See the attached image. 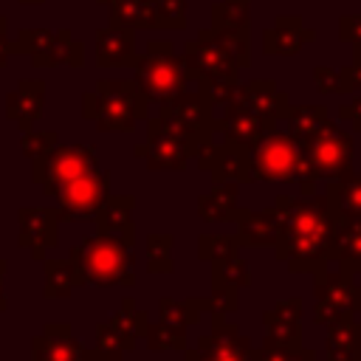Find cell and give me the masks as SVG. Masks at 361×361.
I'll return each instance as SVG.
<instances>
[{"mask_svg":"<svg viewBox=\"0 0 361 361\" xmlns=\"http://www.w3.org/2000/svg\"><path fill=\"white\" fill-rule=\"evenodd\" d=\"M355 361H361V324L355 327Z\"/></svg>","mask_w":361,"mask_h":361,"instance_id":"40","label":"cell"},{"mask_svg":"<svg viewBox=\"0 0 361 361\" xmlns=\"http://www.w3.org/2000/svg\"><path fill=\"white\" fill-rule=\"evenodd\" d=\"M313 322L327 327L338 319H355L361 313V285L350 271H316L313 276Z\"/></svg>","mask_w":361,"mask_h":361,"instance_id":"8","label":"cell"},{"mask_svg":"<svg viewBox=\"0 0 361 361\" xmlns=\"http://www.w3.org/2000/svg\"><path fill=\"white\" fill-rule=\"evenodd\" d=\"M341 118L344 121H350L353 124V130H361V96L358 99H353L350 104H341Z\"/></svg>","mask_w":361,"mask_h":361,"instance_id":"37","label":"cell"},{"mask_svg":"<svg viewBox=\"0 0 361 361\" xmlns=\"http://www.w3.org/2000/svg\"><path fill=\"white\" fill-rule=\"evenodd\" d=\"M99 223L102 231L130 237V197H110L99 209Z\"/></svg>","mask_w":361,"mask_h":361,"instance_id":"28","label":"cell"},{"mask_svg":"<svg viewBox=\"0 0 361 361\" xmlns=\"http://www.w3.org/2000/svg\"><path fill=\"white\" fill-rule=\"evenodd\" d=\"M73 271L79 282H96V285H124L133 279L130 268V237L102 231L90 240H85L73 251Z\"/></svg>","mask_w":361,"mask_h":361,"instance_id":"5","label":"cell"},{"mask_svg":"<svg viewBox=\"0 0 361 361\" xmlns=\"http://www.w3.org/2000/svg\"><path fill=\"white\" fill-rule=\"evenodd\" d=\"M99 6H107V8H116V6H124V3H130V0H96Z\"/></svg>","mask_w":361,"mask_h":361,"instance_id":"41","label":"cell"},{"mask_svg":"<svg viewBox=\"0 0 361 361\" xmlns=\"http://www.w3.org/2000/svg\"><path fill=\"white\" fill-rule=\"evenodd\" d=\"M336 262L341 271L361 274V217H338Z\"/></svg>","mask_w":361,"mask_h":361,"instance_id":"19","label":"cell"},{"mask_svg":"<svg viewBox=\"0 0 361 361\" xmlns=\"http://www.w3.org/2000/svg\"><path fill=\"white\" fill-rule=\"evenodd\" d=\"M11 54L31 56L34 68H56V65L82 68L85 65V45L73 39L68 28H59V31L20 28L17 37L11 39Z\"/></svg>","mask_w":361,"mask_h":361,"instance_id":"7","label":"cell"},{"mask_svg":"<svg viewBox=\"0 0 361 361\" xmlns=\"http://www.w3.org/2000/svg\"><path fill=\"white\" fill-rule=\"evenodd\" d=\"M3 271H6V262H0V310L6 307V299H3Z\"/></svg>","mask_w":361,"mask_h":361,"instance_id":"42","label":"cell"},{"mask_svg":"<svg viewBox=\"0 0 361 361\" xmlns=\"http://www.w3.org/2000/svg\"><path fill=\"white\" fill-rule=\"evenodd\" d=\"M305 39H310V31H302L299 17H279L276 25L262 34V51L265 54H296Z\"/></svg>","mask_w":361,"mask_h":361,"instance_id":"21","label":"cell"},{"mask_svg":"<svg viewBox=\"0 0 361 361\" xmlns=\"http://www.w3.org/2000/svg\"><path fill=\"white\" fill-rule=\"evenodd\" d=\"M243 104L254 113H259L262 118H268L271 124H276L279 118H285L288 113V96L276 90L274 82H251L243 85Z\"/></svg>","mask_w":361,"mask_h":361,"instance_id":"16","label":"cell"},{"mask_svg":"<svg viewBox=\"0 0 361 361\" xmlns=\"http://www.w3.org/2000/svg\"><path fill=\"white\" fill-rule=\"evenodd\" d=\"M23 6H39V3H45V0H20Z\"/></svg>","mask_w":361,"mask_h":361,"instance_id":"43","label":"cell"},{"mask_svg":"<svg viewBox=\"0 0 361 361\" xmlns=\"http://www.w3.org/2000/svg\"><path fill=\"white\" fill-rule=\"evenodd\" d=\"M56 147V133H25L23 135V149H25V155L34 161V158H42L48 149H54Z\"/></svg>","mask_w":361,"mask_h":361,"instance_id":"32","label":"cell"},{"mask_svg":"<svg viewBox=\"0 0 361 361\" xmlns=\"http://www.w3.org/2000/svg\"><path fill=\"white\" fill-rule=\"evenodd\" d=\"M85 361H116V355H113L110 350H104V347H102V350H96V353H87V355H85Z\"/></svg>","mask_w":361,"mask_h":361,"instance_id":"38","label":"cell"},{"mask_svg":"<svg viewBox=\"0 0 361 361\" xmlns=\"http://www.w3.org/2000/svg\"><path fill=\"white\" fill-rule=\"evenodd\" d=\"M155 28L183 31L186 28V0H149Z\"/></svg>","mask_w":361,"mask_h":361,"instance_id":"29","label":"cell"},{"mask_svg":"<svg viewBox=\"0 0 361 361\" xmlns=\"http://www.w3.org/2000/svg\"><path fill=\"white\" fill-rule=\"evenodd\" d=\"M110 23L124 25L130 31H149V28H155L152 6H149V0H130L124 6L110 8Z\"/></svg>","mask_w":361,"mask_h":361,"instance_id":"27","label":"cell"},{"mask_svg":"<svg viewBox=\"0 0 361 361\" xmlns=\"http://www.w3.org/2000/svg\"><path fill=\"white\" fill-rule=\"evenodd\" d=\"M288 118V127H290V135L296 141H305L307 135H313L316 130H322L330 118H327V110L324 107H316V104H305V107H288L285 113Z\"/></svg>","mask_w":361,"mask_h":361,"instance_id":"26","label":"cell"},{"mask_svg":"<svg viewBox=\"0 0 361 361\" xmlns=\"http://www.w3.org/2000/svg\"><path fill=\"white\" fill-rule=\"evenodd\" d=\"M248 180L299 183L302 195H316V175L302 152V144L290 133L279 130H268L254 147H248Z\"/></svg>","mask_w":361,"mask_h":361,"instance_id":"3","label":"cell"},{"mask_svg":"<svg viewBox=\"0 0 361 361\" xmlns=\"http://www.w3.org/2000/svg\"><path fill=\"white\" fill-rule=\"evenodd\" d=\"M276 212L282 217V234L276 240V257L293 274H316L336 259V231L338 212L327 195L276 197Z\"/></svg>","mask_w":361,"mask_h":361,"instance_id":"1","label":"cell"},{"mask_svg":"<svg viewBox=\"0 0 361 361\" xmlns=\"http://www.w3.org/2000/svg\"><path fill=\"white\" fill-rule=\"evenodd\" d=\"M200 214L206 220H228L237 217V183L234 180H220V186L200 197Z\"/></svg>","mask_w":361,"mask_h":361,"instance_id":"25","label":"cell"},{"mask_svg":"<svg viewBox=\"0 0 361 361\" xmlns=\"http://www.w3.org/2000/svg\"><path fill=\"white\" fill-rule=\"evenodd\" d=\"M195 149H200V144L192 135H186V133L164 124L161 118H152L149 121L147 144L138 147L135 152L147 158V166L149 169H183L186 158Z\"/></svg>","mask_w":361,"mask_h":361,"instance_id":"11","label":"cell"},{"mask_svg":"<svg viewBox=\"0 0 361 361\" xmlns=\"http://www.w3.org/2000/svg\"><path fill=\"white\" fill-rule=\"evenodd\" d=\"M251 282V274H248V265L240 259V257H226V259H217V288L226 285V288H243Z\"/></svg>","mask_w":361,"mask_h":361,"instance_id":"31","label":"cell"},{"mask_svg":"<svg viewBox=\"0 0 361 361\" xmlns=\"http://www.w3.org/2000/svg\"><path fill=\"white\" fill-rule=\"evenodd\" d=\"M59 214L68 220H87L90 214H99V209L107 200V175L96 166L73 180H68L62 189H56Z\"/></svg>","mask_w":361,"mask_h":361,"instance_id":"12","label":"cell"},{"mask_svg":"<svg viewBox=\"0 0 361 361\" xmlns=\"http://www.w3.org/2000/svg\"><path fill=\"white\" fill-rule=\"evenodd\" d=\"M82 347L71 338L68 327H48L34 344V361H82Z\"/></svg>","mask_w":361,"mask_h":361,"instance_id":"20","label":"cell"},{"mask_svg":"<svg viewBox=\"0 0 361 361\" xmlns=\"http://www.w3.org/2000/svg\"><path fill=\"white\" fill-rule=\"evenodd\" d=\"M183 65L189 79L197 82H228L237 71L251 62L248 31H214L200 28L195 39L183 45Z\"/></svg>","mask_w":361,"mask_h":361,"instance_id":"2","label":"cell"},{"mask_svg":"<svg viewBox=\"0 0 361 361\" xmlns=\"http://www.w3.org/2000/svg\"><path fill=\"white\" fill-rule=\"evenodd\" d=\"M251 0H217L212 6L214 31H248L251 25Z\"/></svg>","mask_w":361,"mask_h":361,"instance_id":"24","label":"cell"},{"mask_svg":"<svg viewBox=\"0 0 361 361\" xmlns=\"http://www.w3.org/2000/svg\"><path fill=\"white\" fill-rule=\"evenodd\" d=\"M42 102H45V82L23 79L17 85V90L6 96V116L11 121H17V127L23 133H28L42 113Z\"/></svg>","mask_w":361,"mask_h":361,"instance_id":"15","label":"cell"},{"mask_svg":"<svg viewBox=\"0 0 361 361\" xmlns=\"http://www.w3.org/2000/svg\"><path fill=\"white\" fill-rule=\"evenodd\" d=\"M76 276L73 262L68 259H54L45 262V296H68L71 290V279Z\"/></svg>","mask_w":361,"mask_h":361,"instance_id":"30","label":"cell"},{"mask_svg":"<svg viewBox=\"0 0 361 361\" xmlns=\"http://www.w3.org/2000/svg\"><path fill=\"white\" fill-rule=\"evenodd\" d=\"M299 144L316 180H338L353 172V135L338 124L327 121Z\"/></svg>","mask_w":361,"mask_h":361,"instance_id":"9","label":"cell"},{"mask_svg":"<svg viewBox=\"0 0 361 361\" xmlns=\"http://www.w3.org/2000/svg\"><path fill=\"white\" fill-rule=\"evenodd\" d=\"M147 107L149 99L135 79H99L96 90L82 96V116L104 133L133 130L135 121L147 118Z\"/></svg>","mask_w":361,"mask_h":361,"instance_id":"4","label":"cell"},{"mask_svg":"<svg viewBox=\"0 0 361 361\" xmlns=\"http://www.w3.org/2000/svg\"><path fill=\"white\" fill-rule=\"evenodd\" d=\"M96 169V152L93 147L73 144V147H54L42 158H34V178L45 186V192L56 195L68 180Z\"/></svg>","mask_w":361,"mask_h":361,"instance_id":"10","label":"cell"},{"mask_svg":"<svg viewBox=\"0 0 361 361\" xmlns=\"http://www.w3.org/2000/svg\"><path fill=\"white\" fill-rule=\"evenodd\" d=\"M330 203L336 206L338 217H361V175H344L338 180H327Z\"/></svg>","mask_w":361,"mask_h":361,"instance_id":"22","label":"cell"},{"mask_svg":"<svg viewBox=\"0 0 361 361\" xmlns=\"http://www.w3.org/2000/svg\"><path fill=\"white\" fill-rule=\"evenodd\" d=\"M316 85H319V90H324V93H341L344 90V85H341V73H333V71H327V68H316Z\"/></svg>","mask_w":361,"mask_h":361,"instance_id":"35","label":"cell"},{"mask_svg":"<svg viewBox=\"0 0 361 361\" xmlns=\"http://www.w3.org/2000/svg\"><path fill=\"white\" fill-rule=\"evenodd\" d=\"M355 319H338L333 324H327V358L330 361H355Z\"/></svg>","mask_w":361,"mask_h":361,"instance_id":"23","label":"cell"},{"mask_svg":"<svg viewBox=\"0 0 361 361\" xmlns=\"http://www.w3.org/2000/svg\"><path fill=\"white\" fill-rule=\"evenodd\" d=\"M290 361H316V353H313V350H305V347H299V350H293Z\"/></svg>","mask_w":361,"mask_h":361,"instance_id":"39","label":"cell"},{"mask_svg":"<svg viewBox=\"0 0 361 361\" xmlns=\"http://www.w3.org/2000/svg\"><path fill=\"white\" fill-rule=\"evenodd\" d=\"M54 240H56V214L51 209H23L20 212V243L34 248V254H37L39 248L54 245Z\"/></svg>","mask_w":361,"mask_h":361,"instance_id":"17","label":"cell"},{"mask_svg":"<svg viewBox=\"0 0 361 361\" xmlns=\"http://www.w3.org/2000/svg\"><path fill=\"white\" fill-rule=\"evenodd\" d=\"M135 82L149 102L166 104L186 90L189 73L183 56L175 54L172 39H149L147 51L135 56Z\"/></svg>","mask_w":361,"mask_h":361,"instance_id":"6","label":"cell"},{"mask_svg":"<svg viewBox=\"0 0 361 361\" xmlns=\"http://www.w3.org/2000/svg\"><path fill=\"white\" fill-rule=\"evenodd\" d=\"M299 316H302V302L299 299H285L276 307H271L265 313V347H279V350H296L302 347V327H299Z\"/></svg>","mask_w":361,"mask_h":361,"instance_id":"14","label":"cell"},{"mask_svg":"<svg viewBox=\"0 0 361 361\" xmlns=\"http://www.w3.org/2000/svg\"><path fill=\"white\" fill-rule=\"evenodd\" d=\"M11 56V39H8V17L0 14V68L8 65Z\"/></svg>","mask_w":361,"mask_h":361,"instance_id":"36","label":"cell"},{"mask_svg":"<svg viewBox=\"0 0 361 361\" xmlns=\"http://www.w3.org/2000/svg\"><path fill=\"white\" fill-rule=\"evenodd\" d=\"M282 234V217L274 209L265 212H243L240 214V240L251 245H276Z\"/></svg>","mask_w":361,"mask_h":361,"instance_id":"18","label":"cell"},{"mask_svg":"<svg viewBox=\"0 0 361 361\" xmlns=\"http://www.w3.org/2000/svg\"><path fill=\"white\" fill-rule=\"evenodd\" d=\"M234 254V240L231 237H203L200 240V257H206V259H226V257H231Z\"/></svg>","mask_w":361,"mask_h":361,"instance_id":"34","label":"cell"},{"mask_svg":"<svg viewBox=\"0 0 361 361\" xmlns=\"http://www.w3.org/2000/svg\"><path fill=\"white\" fill-rule=\"evenodd\" d=\"M169 245H172V237H152L149 240V268L158 274H166L172 268V259H169Z\"/></svg>","mask_w":361,"mask_h":361,"instance_id":"33","label":"cell"},{"mask_svg":"<svg viewBox=\"0 0 361 361\" xmlns=\"http://www.w3.org/2000/svg\"><path fill=\"white\" fill-rule=\"evenodd\" d=\"M135 31L107 23L96 31V65L99 68H133L135 65Z\"/></svg>","mask_w":361,"mask_h":361,"instance_id":"13","label":"cell"}]
</instances>
